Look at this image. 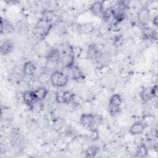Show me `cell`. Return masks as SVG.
<instances>
[{"label": "cell", "mask_w": 158, "mask_h": 158, "mask_svg": "<svg viewBox=\"0 0 158 158\" xmlns=\"http://www.w3.org/2000/svg\"><path fill=\"white\" fill-rule=\"evenodd\" d=\"M149 150L148 146L144 144H140L136 148V154L137 157H144L148 154Z\"/></svg>", "instance_id": "19"}, {"label": "cell", "mask_w": 158, "mask_h": 158, "mask_svg": "<svg viewBox=\"0 0 158 158\" xmlns=\"http://www.w3.org/2000/svg\"><path fill=\"white\" fill-rule=\"evenodd\" d=\"M75 94L70 91L64 90L63 92V104H69L72 102L75 99Z\"/></svg>", "instance_id": "21"}, {"label": "cell", "mask_w": 158, "mask_h": 158, "mask_svg": "<svg viewBox=\"0 0 158 158\" xmlns=\"http://www.w3.org/2000/svg\"><path fill=\"white\" fill-rule=\"evenodd\" d=\"M94 120V115L90 113H84L80 118V123L85 128H91Z\"/></svg>", "instance_id": "7"}, {"label": "cell", "mask_w": 158, "mask_h": 158, "mask_svg": "<svg viewBox=\"0 0 158 158\" xmlns=\"http://www.w3.org/2000/svg\"><path fill=\"white\" fill-rule=\"evenodd\" d=\"M69 77L60 70H54L51 74V83L53 86L62 88L68 83Z\"/></svg>", "instance_id": "1"}, {"label": "cell", "mask_w": 158, "mask_h": 158, "mask_svg": "<svg viewBox=\"0 0 158 158\" xmlns=\"http://www.w3.org/2000/svg\"><path fill=\"white\" fill-rule=\"evenodd\" d=\"M142 36L144 40H152L156 38V32L151 27H144L142 31Z\"/></svg>", "instance_id": "14"}, {"label": "cell", "mask_w": 158, "mask_h": 158, "mask_svg": "<svg viewBox=\"0 0 158 158\" xmlns=\"http://www.w3.org/2000/svg\"><path fill=\"white\" fill-rule=\"evenodd\" d=\"M14 49V44L10 40H5L1 44V53L2 55H7L12 52Z\"/></svg>", "instance_id": "11"}, {"label": "cell", "mask_w": 158, "mask_h": 158, "mask_svg": "<svg viewBox=\"0 0 158 158\" xmlns=\"http://www.w3.org/2000/svg\"><path fill=\"white\" fill-rule=\"evenodd\" d=\"M86 55L89 59L96 60L99 58L100 52L98 47L95 44H90L87 49Z\"/></svg>", "instance_id": "9"}, {"label": "cell", "mask_w": 158, "mask_h": 158, "mask_svg": "<svg viewBox=\"0 0 158 158\" xmlns=\"http://www.w3.org/2000/svg\"><path fill=\"white\" fill-rule=\"evenodd\" d=\"M157 21H158V17H157V15H156L154 18H153V20H152V23L153 24L157 27Z\"/></svg>", "instance_id": "26"}, {"label": "cell", "mask_w": 158, "mask_h": 158, "mask_svg": "<svg viewBox=\"0 0 158 158\" xmlns=\"http://www.w3.org/2000/svg\"><path fill=\"white\" fill-rule=\"evenodd\" d=\"M69 74L72 80L75 81H80L83 79V74L81 69L75 64L69 69Z\"/></svg>", "instance_id": "10"}, {"label": "cell", "mask_w": 158, "mask_h": 158, "mask_svg": "<svg viewBox=\"0 0 158 158\" xmlns=\"http://www.w3.org/2000/svg\"><path fill=\"white\" fill-rule=\"evenodd\" d=\"M63 92L64 90H58L55 93V99L57 102L60 104H63L62 98H63Z\"/></svg>", "instance_id": "25"}, {"label": "cell", "mask_w": 158, "mask_h": 158, "mask_svg": "<svg viewBox=\"0 0 158 158\" xmlns=\"http://www.w3.org/2000/svg\"><path fill=\"white\" fill-rule=\"evenodd\" d=\"M30 110L35 114L40 113L44 109V104L42 101L36 100L31 106L29 107Z\"/></svg>", "instance_id": "20"}, {"label": "cell", "mask_w": 158, "mask_h": 158, "mask_svg": "<svg viewBox=\"0 0 158 158\" xmlns=\"http://www.w3.org/2000/svg\"><path fill=\"white\" fill-rule=\"evenodd\" d=\"M54 16V14L52 10H45L41 13V17L40 19L46 22L51 23L53 20Z\"/></svg>", "instance_id": "23"}, {"label": "cell", "mask_w": 158, "mask_h": 158, "mask_svg": "<svg viewBox=\"0 0 158 158\" xmlns=\"http://www.w3.org/2000/svg\"><path fill=\"white\" fill-rule=\"evenodd\" d=\"M91 11L95 15H99L102 14L104 9V2L103 1H96L91 4L90 7Z\"/></svg>", "instance_id": "15"}, {"label": "cell", "mask_w": 158, "mask_h": 158, "mask_svg": "<svg viewBox=\"0 0 158 158\" xmlns=\"http://www.w3.org/2000/svg\"><path fill=\"white\" fill-rule=\"evenodd\" d=\"M22 98L23 102L28 107L31 106L37 99L34 91L28 90L22 93Z\"/></svg>", "instance_id": "6"}, {"label": "cell", "mask_w": 158, "mask_h": 158, "mask_svg": "<svg viewBox=\"0 0 158 158\" xmlns=\"http://www.w3.org/2000/svg\"><path fill=\"white\" fill-rule=\"evenodd\" d=\"M157 85H155L152 87H148L143 89L140 93V98L143 102H147L155 98L157 96Z\"/></svg>", "instance_id": "3"}, {"label": "cell", "mask_w": 158, "mask_h": 158, "mask_svg": "<svg viewBox=\"0 0 158 158\" xmlns=\"http://www.w3.org/2000/svg\"><path fill=\"white\" fill-rule=\"evenodd\" d=\"M102 16L104 20H105L107 22L109 21H111L112 22H114V24L115 23V20H114V8L112 7H109V8H107L106 9L104 10L102 14Z\"/></svg>", "instance_id": "17"}, {"label": "cell", "mask_w": 158, "mask_h": 158, "mask_svg": "<svg viewBox=\"0 0 158 158\" xmlns=\"http://www.w3.org/2000/svg\"><path fill=\"white\" fill-rule=\"evenodd\" d=\"M36 70V66L31 61L26 62L23 66V72L26 76H31Z\"/></svg>", "instance_id": "16"}, {"label": "cell", "mask_w": 158, "mask_h": 158, "mask_svg": "<svg viewBox=\"0 0 158 158\" xmlns=\"http://www.w3.org/2000/svg\"><path fill=\"white\" fill-rule=\"evenodd\" d=\"M146 128V125L141 122H136L133 123L129 129V132L133 135H138L143 133Z\"/></svg>", "instance_id": "8"}, {"label": "cell", "mask_w": 158, "mask_h": 158, "mask_svg": "<svg viewBox=\"0 0 158 158\" xmlns=\"http://www.w3.org/2000/svg\"><path fill=\"white\" fill-rule=\"evenodd\" d=\"M122 102V99L119 94H114L111 96L109 102L108 110L112 116H115L120 112Z\"/></svg>", "instance_id": "2"}, {"label": "cell", "mask_w": 158, "mask_h": 158, "mask_svg": "<svg viewBox=\"0 0 158 158\" xmlns=\"http://www.w3.org/2000/svg\"><path fill=\"white\" fill-rule=\"evenodd\" d=\"M149 17H150L149 10L146 7L141 9L138 12L137 15L138 21L139 23L143 26H145L148 23L149 20Z\"/></svg>", "instance_id": "5"}, {"label": "cell", "mask_w": 158, "mask_h": 158, "mask_svg": "<svg viewBox=\"0 0 158 158\" xmlns=\"http://www.w3.org/2000/svg\"><path fill=\"white\" fill-rule=\"evenodd\" d=\"M13 31L12 25L6 19L1 18V34H7Z\"/></svg>", "instance_id": "13"}, {"label": "cell", "mask_w": 158, "mask_h": 158, "mask_svg": "<svg viewBox=\"0 0 158 158\" xmlns=\"http://www.w3.org/2000/svg\"><path fill=\"white\" fill-rule=\"evenodd\" d=\"M99 151V148L94 145L90 146L85 151V156L87 158H93L96 156Z\"/></svg>", "instance_id": "22"}, {"label": "cell", "mask_w": 158, "mask_h": 158, "mask_svg": "<svg viewBox=\"0 0 158 158\" xmlns=\"http://www.w3.org/2000/svg\"><path fill=\"white\" fill-rule=\"evenodd\" d=\"M62 54L59 49L57 48H51L48 52L46 56V60L54 61V62H59L61 58Z\"/></svg>", "instance_id": "12"}, {"label": "cell", "mask_w": 158, "mask_h": 158, "mask_svg": "<svg viewBox=\"0 0 158 158\" xmlns=\"http://www.w3.org/2000/svg\"><path fill=\"white\" fill-rule=\"evenodd\" d=\"M38 80L40 83L45 84L51 80V75L46 72H43L39 75Z\"/></svg>", "instance_id": "24"}, {"label": "cell", "mask_w": 158, "mask_h": 158, "mask_svg": "<svg viewBox=\"0 0 158 158\" xmlns=\"http://www.w3.org/2000/svg\"><path fill=\"white\" fill-rule=\"evenodd\" d=\"M75 56L72 52H66L61 56L60 63L62 65L64 68L69 69L74 65Z\"/></svg>", "instance_id": "4"}, {"label": "cell", "mask_w": 158, "mask_h": 158, "mask_svg": "<svg viewBox=\"0 0 158 158\" xmlns=\"http://www.w3.org/2000/svg\"><path fill=\"white\" fill-rule=\"evenodd\" d=\"M34 92L36 99L38 101H43L46 98L48 94V89L44 86H40L35 89Z\"/></svg>", "instance_id": "18"}]
</instances>
